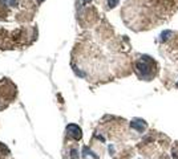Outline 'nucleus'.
I'll use <instances>...</instances> for the list:
<instances>
[{"mask_svg":"<svg viewBox=\"0 0 178 159\" xmlns=\"http://www.w3.org/2000/svg\"><path fill=\"white\" fill-rule=\"evenodd\" d=\"M155 68H157V64L149 56H142L136 63V72L138 74V77L142 80H148V81H150L157 73Z\"/></svg>","mask_w":178,"mask_h":159,"instance_id":"1","label":"nucleus"},{"mask_svg":"<svg viewBox=\"0 0 178 159\" xmlns=\"http://www.w3.org/2000/svg\"><path fill=\"white\" fill-rule=\"evenodd\" d=\"M67 133L69 135H72L76 140H79L80 138H81V129L79 127V126H76V125H69L67 127Z\"/></svg>","mask_w":178,"mask_h":159,"instance_id":"2","label":"nucleus"},{"mask_svg":"<svg viewBox=\"0 0 178 159\" xmlns=\"http://www.w3.org/2000/svg\"><path fill=\"white\" fill-rule=\"evenodd\" d=\"M132 126H133V129H136L137 131H140V133H142L144 130L146 129V123H145L142 119H134L132 122Z\"/></svg>","mask_w":178,"mask_h":159,"instance_id":"3","label":"nucleus"},{"mask_svg":"<svg viewBox=\"0 0 178 159\" xmlns=\"http://www.w3.org/2000/svg\"><path fill=\"white\" fill-rule=\"evenodd\" d=\"M7 154H9V150L3 143H0V155H7Z\"/></svg>","mask_w":178,"mask_h":159,"instance_id":"4","label":"nucleus"},{"mask_svg":"<svg viewBox=\"0 0 178 159\" xmlns=\"http://www.w3.org/2000/svg\"><path fill=\"white\" fill-rule=\"evenodd\" d=\"M84 2H85V3H88V2H90V0H84Z\"/></svg>","mask_w":178,"mask_h":159,"instance_id":"5","label":"nucleus"}]
</instances>
